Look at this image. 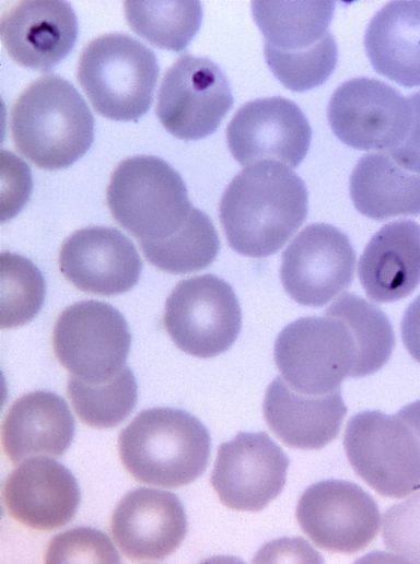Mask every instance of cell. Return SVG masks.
Wrapping results in <instances>:
<instances>
[{
  "label": "cell",
  "instance_id": "cell-1",
  "mask_svg": "<svg viewBox=\"0 0 420 564\" xmlns=\"http://www.w3.org/2000/svg\"><path fill=\"white\" fill-rule=\"evenodd\" d=\"M307 189L288 166L260 162L241 171L220 202V221L236 252L267 257L277 252L307 215Z\"/></svg>",
  "mask_w": 420,
  "mask_h": 564
},
{
  "label": "cell",
  "instance_id": "cell-2",
  "mask_svg": "<svg viewBox=\"0 0 420 564\" xmlns=\"http://www.w3.org/2000/svg\"><path fill=\"white\" fill-rule=\"evenodd\" d=\"M11 134L18 151L44 169L69 167L94 140V118L68 80L44 75L32 82L11 110Z\"/></svg>",
  "mask_w": 420,
  "mask_h": 564
},
{
  "label": "cell",
  "instance_id": "cell-3",
  "mask_svg": "<svg viewBox=\"0 0 420 564\" xmlns=\"http://www.w3.org/2000/svg\"><path fill=\"white\" fill-rule=\"evenodd\" d=\"M335 5V1H253L266 62L289 90L314 89L335 70L338 48L328 30Z\"/></svg>",
  "mask_w": 420,
  "mask_h": 564
},
{
  "label": "cell",
  "instance_id": "cell-4",
  "mask_svg": "<svg viewBox=\"0 0 420 564\" xmlns=\"http://www.w3.org/2000/svg\"><path fill=\"white\" fill-rule=\"evenodd\" d=\"M118 447L122 465L136 480L178 487L205 472L211 442L194 415L162 407L140 412L120 432Z\"/></svg>",
  "mask_w": 420,
  "mask_h": 564
},
{
  "label": "cell",
  "instance_id": "cell-5",
  "mask_svg": "<svg viewBox=\"0 0 420 564\" xmlns=\"http://www.w3.org/2000/svg\"><path fill=\"white\" fill-rule=\"evenodd\" d=\"M107 204L140 246L172 238L199 210L191 205L180 175L153 155H136L118 164L107 187Z\"/></svg>",
  "mask_w": 420,
  "mask_h": 564
},
{
  "label": "cell",
  "instance_id": "cell-6",
  "mask_svg": "<svg viewBox=\"0 0 420 564\" xmlns=\"http://www.w3.org/2000/svg\"><path fill=\"white\" fill-rule=\"evenodd\" d=\"M77 77L100 115L137 121L151 107L159 64L154 52L139 40L109 33L84 47Z\"/></svg>",
  "mask_w": 420,
  "mask_h": 564
},
{
  "label": "cell",
  "instance_id": "cell-7",
  "mask_svg": "<svg viewBox=\"0 0 420 564\" xmlns=\"http://www.w3.org/2000/svg\"><path fill=\"white\" fill-rule=\"evenodd\" d=\"M275 361L296 391L326 395L357 377L358 351L347 324L327 309L322 317H303L284 327L275 342Z\"/></svg>",
  "mask_w": 420,
  "mask_h": 564
},
{
  "label": "cell",
  "instance_id": "cell-8",
  "mask_svg": "<svg viewBox=\"0 0 420 564\" xmlns=\"http://www.w3.org/2000/svg\"><path fill=\"white\" fill-rule=\"evenodd\" d=\"M343 446L355 473L382 496L401 498L420 489V440L398 413H357Z\"/></svg>",
  "mask_w": 420,
  "mask_h": 564
},
{
  "label": "cell",
  "instance_id": "cell-9",
  "mask_svg": "<svg viewBox=\"0 0 420 564\" xmlns=\"http://www.w3.org/2000/svg\"><path fill=\"white\" fill-rule=\"evenodd\" d=\"M164 326L174 343L197 357L228 351L242 327V312L231 285L203 274L182 280L165 303Z\"/></svg>",
  "mask_w": 420,
  "mask_h": 564
},
{
  "label": "cell",
  "instance_id": "cell-10",
  "mask_svg": "<svg viewBox=\"0 0 420 564\" xmlns=\"http://www.w3.org/2000/svg\"><path fill=\"white\" fill-rule=\"evenodd\" d=\"M131 334L125 317L108 303L89 299L67 307L57 318L52 345L72 376L102 381L126 365Z\"/></svg>",
  "mask_w": 420,
  "mask_h": 564
},
{
  "label": "cell",
  "instance_id": "cell-11",
  "mask_svg": "<svg viewBox=\"0 0 420 564\" xmlns=\"http://www.w3.org/2000/svg\"><path fill=\"white\" fill-rule=\"evenodd\" d=\"M232 105L231 86L220 67L186 54L165 72L155 113L171 134L192 141L213 133Z\"/></svg>",
  "mask_w": 420,
  "mask_h": 564
},
{
  "label": "cell",
  "instance_id": "cell-12",
  "mask_svg": "<svg viewBox=\"0 0 420 564\" xmlns=\"http://www.w3.org/2000/svg\"><path fill=\"white\" fill-rule=\"evenodd\" d=\"M303 532L318 548L354 553L376 537L381 515L374 498L361 486L343 480H324L308 486L296 506Z\"/></svg>",
  "mask_w": 420,
  "mask_h": 564
},
{
  "label": "cell",
  "instance_id": "cell-13",
  "mask_svg": "<svg viewBox=\"0 0 420 564\" xmlns=\"http://www.w3.org/2000/svg\"><path fill=\"white\" fill-rule=\"evenodd\" d=\"M327 117L334 133L347 145L389 152L404 140L411 113L408 98L390 85L355 78L335 91Z\"/></svg>",
  "mask_w": 420,
  "mask_h": 564
},
{
  "label": "cell",
  "instance_id": "cell-14",
  "mask_svg": "<svg viewBox=\"0 0 420 564\" xmlns=\"http://www.w3.org/2000/svg\"><path fill=\"white\" fill-rule=\"evenodd\" d=\"M355 251L346 234L325 224H310L282 255L280 277L289 296L305 306H323L352 282Z\"/></svg>",
  "mask_w": 420,
  "mask_h": 564
},
{
  "label": "cell",
  "instance_id": "cell-15",
  "mask_svg": "<svg viewBox=\"0 0 420 564\" xmlns=\"http://www.w3.org/2000/svg\"><path fill=\"white\" fill-rule=\"evenodd\" d=\"M289 463L267 433L241 432L219 447L211 484L225 506L259 512L281 493Z\"/></svg>",
  "mask_w": 420,
  "mask_h": 564
},
{
  "label": "cell",
  "instance_id": "cell-16",
  "mask_svg": "<svg viewBox=\"0 0 420 564\" xmlns=\"http://www.w3.org/2000/svg\"><path fill=\"white\" fill-rule=\"evenodd\" d=\"M312 140L306 116L292 101L267 97L244 104L226 128V141L241 165L278 162L296 167Z\"/></svg>",
  "mask_w": 420,
  "mask_h": 564
},
{
  "label": "cell",
  "instance_id": "cell-17",
  "mask_svg": "<svg viewBox=\"0 0 420 564\" xmlns=\"http://www.w3.org/2000/svg\"><path fill=\"white\" fill-rule=\"evenodd\" d=\"M59 269L79 290L110 296L137 284L142 262L132 242L118 230L90 226L65 240Z\"/></svg>",
  "mask_w": 420,
  "mask_h": 564
},
{
  "label": "cell",
  "instance_id": "cell-18",
  "mask_svg": "<svg viewBox=\"0 0 420 564\" xmlns=\"http://www.w3.org/2000/svg\"><path fill=\"white\" fill-rule=\"evenodd\" d=\"M113 538L125 556L161 561L173 553L187 532V517L172 492L138 487L128 492L112 517Z\"/></svg>",
  "mask_w": 420,
  "mask_h": 564
},
{
  "label": "cell",
  "instance_id": "cell-19",
  "mask_svg": "<svg viewBox=\"0 0 420 564\" xmlns=\"http://www.w3.org/2000/svg\"><path fill=\"white\" fill-rule=\"evenodd\" d=\"M1 39L20 66L49 71L72 50L78 21L70 3L58 0L20 1L1 17Z\"/></svg>",
  "mask_w": 420,
  "mask_h": 564
},
{
  "label": "cell",
  "instance_id": "cell-20",
  "mask_svg": "<svg viewBox=\"0 0 420 564\" xmlns=\"http://www.w3.org/2000/svg\"><path fill=\"white\" fill-rule=\"evenodd\" d=\"M2 496L8 513L37 530L67 525L80 504V489L73 474L50 458H31L8 477Z\"/></svg>",
  "mask_w": 420,
  "mask_h": 564
},
{
  "label": "cell",
  "instance_id": "cell-21",
  "mask_svg": "<svg viewBox=\"0 0 420 564\" xmlns=\"http://www.w3.org/2000/svg\"><path fill=\"white\" fill-rule=\"evenodd\" d=\"M264 416L276 436L300 449H319L337 437L347 407L340 389L307 395L293 389L282 376L266 390Z\"/></svg>",
  "mask_w": 420,
  "mask_h": 564
},
{
  "label": "cell",
  "instance_id": "cell-22",
  "mask_svg": "<svg viewBox=\"0 0 420 564\" xmlns=\"http://www.w3.org/2000/svg\"><path fill=\"white\" fill-rule=\"evenodd\" d=\"M358 273L374 302L390 303L412 293L420 283V225L408 219L385 224L364 248Z\"/></svg>",
  "mask_w": 420,
  "mask_h": 564
},
{
  "label": "cell",
  "instance_id": "cell-23",
  "mask_svg": "<svg viewBox=\"0 0 420 564\" xmlns=\"http://www.w3.org/2000/svg\"><path fill=\"white\" fill-rule=\"evenodd\" d=\"M74 419L55 392L23 395L9 409L2 425V446L13 463L36 456L58 457L69 448Z\"/></svg>",
  "mask_w": 420,
  "mask_h": 564
},
{
  "label": "cell",
  "instance_id": "cell-24",
  "mask_svg": "<svg viewBox=\"0 0 420 564\" xmlns=\"http://www.w3.org/2000/svg\"><path fill=\"white\" fill-rule=\"evenodd\" d=\"M364 47L380 74L406 87L420 86V1H392L372 17Z\"/></svg>",
  "mask_w": 420,
  "mask_h": 564
},
{
  "label": "cell",
  "instance_id": "cell-25",
  "mask_svg": "<svg viewBox=\"0 0 420 564\" xmlns=\"http://www.w3.org/2000/svg\"><path fill=\"white\" fill-rule=\"evenodd\" d=\"M349 189L354 207L370 219L420 215V173L404 168L388 153L363 155Z\"/></svg>",
  "mask_w": 420,
  "mask_h": 564
},
{
  "label": "cell",
  "instance_id": "cell-26",
  "mask_svg": "<svg viewBox=\"0 0 420 564\" xmlns=\"http://www.w3.org/2000/svg\"><path fill=\"white\" fill-rule=\"evenodd\" d=\"M125 16L139 36L155 47L180 51L198 32L199 1H125Z\"/></svg>",
  "mask_w": 420,
  "mask_h": 564
},
{
  "label": "cell",
  "instance_id": "cell-27",
  "mask_svg": "<svg viewBox=\"0 0 420 564\" xmlns=\"http://www.w3.org/2000/svg\"><path fill=\"white\" fill-rule=\"evenodd\" d=\"M67 391L78 416L96 428L121 423L138 399L137 381L128 366L102 381H86L71 375Z\"/></svg>",
  "mask_w": 420,
  "mask_h": 564
},
{
  "label": "cell",
  "instance_id": "cell-28",
  "mask_svg": "<svg viewBox=\"0 0 420 564\" xmlns=\"http://www.w3.org/2000/svg\"><path fill=\"white\" fill-rule=\"evenodd\" d=\"M327 309L349 327L358 351L357 377L382 368L392 355L395 337L387 316L375 305L354 294H345Z\"/></svg>",
  "mask_w": 420,
  "mask_h": 564
},
{
  "label": "cell",
  "instance_id": "cell-29",
  "mask_svg": "<svg viewBox=\"0 0 420 564\" xmlns=\"http://www.w3.org/2000/svg\"><path fill=\"white\" fill-rule=\"evenodd\" d=\"M219 237L210 218L198 210L190 223L161 243L141 246L147 260L160 270L184 274L207 268L215 259Z\"/></svg>",
  "mask_w": 420,
  "mask_h": 564
},
{
  "label": "cell",
  "instance_id": "cell-30",
  "mask_svg": "<svg viewBox=\"0 0 420 564\" xmlns=\"http://www.w3.org/2000/svg\"><path fill=\"white\" fill-rule=\"evenodd\" d=\"M46 284L39 269L23 256L1 254V328L31 321L40 310Z\"/></svg>",
  "mask_w": 420,
  "mask_h": 564
},
{
  "label": "cell",
  "instance_id": "cell-31",
  "mask_svg": "<svg viewBox=\"0 0 420 564\" xmlns=\"http://www.w3.org/2000/svg\"><path fill=\"white\" fill-rule=\"evenodd\" d=\"M46 563H119L118 553L102 531L75 527L57 534L49 543Z\"/></svg>",
  "mask_w": 420,
  "mask_h": 564
},
{
  "label": "cell",
  "instance_id": "cell-32",
  "mask_svg": "<svg viewBox=\"0 0 420 564\" xmlns=\"http://www.w3.org/2000/svg\"><path fill=\"white\" fill-rule=\"evenodd\" d=\"M410 125L408 131L395 149L387 152L404 168L420 173V91L408 97Z\"/></svg>",
  "mask_w": 420,
  "mask_h": 564
},
{
  "label": "cell",
  "instance_id": "cell-33",
  "mask_svg": "<svg viewBox=\"0 0 420 564\" xmlns=\"http://www.w3.org/2000/svg\"><path fill=\"white\" fill-rule=\"evenodd\" d=\"M401 338L410 355L420 363V295L404 314Z\"/></svg>",
  "mask_w": 420,
  "mask_h": 564
},
{
  "label": "cell",
  "instance_id": "cell-34",
  "mask_svg": "<svg viewBox=\"0 0 420 564\" xmlns=\"http://www.w3.org/2000/svg\"><path fill=\"white\" fill-rule=\"evenodd\" d=\"M397 413L412 427L420 440V400L407 404Z\"/></svg>",
  "mask_w": 420,
  "mask_h": 564
}]
</instances>
